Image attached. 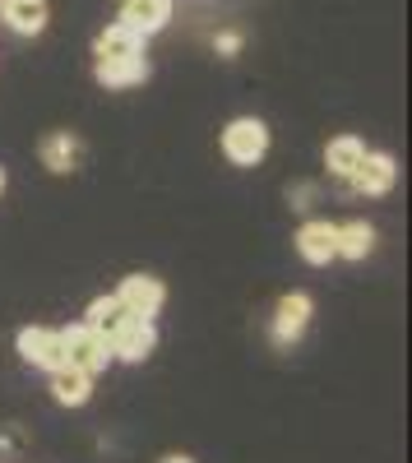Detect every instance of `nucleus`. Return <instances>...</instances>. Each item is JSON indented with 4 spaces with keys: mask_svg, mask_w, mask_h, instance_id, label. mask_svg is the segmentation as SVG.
Returning <instances> with one entry per match:
<instances>
[{
    "mask_svg": "<svg viewBox=\"0 0 412 463\" xmlns=\"http://www.w3.org/2000/svg\"><path fill=\"white\" fill-rule=\"evenodd\" d=\"M218 148L232 167H259L269 153V126L259 121V116H237V121H228V130H222Z\"/></svg>",
    "mask_w": 412,
    "mask_h": 463,
    "instance_id": "1",
    "label": "nucleus"
},
{
    "mask_svg": "<svg viewBox=\"0 0 412 463\" xmlns=\"http://www.w3.org/2000/svg\"><path fill=\"white\" fill-rule=\"evenodd\" d=\"M107 343H111V362H144L158 347V329L144 316H121L117 329L107 334Z\"/></svg>",
    "mask_w": 412,
    "mask_h": 463,
    "instance_id": "2",
    "label": "nucleus"
},
{
    "mask_svg": "<svg viewBox=\"0 0 412 463\" xmlns=\"http://www.w3.org/2000/svg\"><path fill=\"white\" fill-rule=\"evenodd\" d=\"M61 338H65V357H70L74 366H84L89 375H98V371L111 366V343H107V334L89 329L84 320H80V325H65Z\"/></svg>",
    "mask_w": 412,
    "mask_h": 463,
    "instance_id": "3",
    "label": "nucleus"
},
{
    "mask_svg": "<svg viewBox=\"0 0 412 463\" xmlns=\"http://www.w3.org/2000/svg\"><path fill=\"white\" fill-rule=\"evenodd\" d=\"M19 357H23L28 366H37V371H56V366L70 362V357H65L61 329H42V325L19 329Z\"/></svg>",
    "mask_w": 412,
    "mask_h": 463,
    "instance_id": "4",
    "label": "nucleus"
},
{
    "mask_svg": "<svg viewBox=\"0 0 412 463\" xmlns=\"http://www.w3.org/2000/svg\"><path fill=\"white\" fill-rule=\"evenodd\" d=\"M311 316H315V301H311L306 292H287V297H278V306H274V325H269L274 343H278V347H292L296 338L306 334Z\"/></svg>",
    "mask_w": 412,
    "mask_h": 463,
    "instance_id": "5",
    "label": "nucleus"
},
{
    "mask_svg": "<svg viewBox=\"0 0 412 463\" xmlns=\"http://www.w3.org/2000/svg\"><path fill=\"white\" fill-rule=\"evenodd\" d=\"M117 301L126 306L130 316L154 320V316L163 311V306H167V288H163V279H154V274H130V279H121Z\"/></svg>",
    "mask_w": 412,
    "mask_h": 463,
    "instance_id": "6",
    "label": "nucleus"
},
{
    "mask_svg": "<svg viewBox=\"0 0 412 463\" xmlns=\"http://www.w3.org/2000/svg\"><path fill=\"white\" fill-rule=\"evenodd\" d=\"M93 80L111 93H121V89H135L148 80V61L144 52H130V56H98L93 61Z\"/></svg>",
    "mask_w": 412,
    "mask_h": 463,
    "instance_id": "7",
    "label": "nucleus"
},
{
    "mask_svg": "<svg viewBox=\"0 0 412 463\" xmlns=\"http://www.w3.org/2000/svg\"><path fill=\"white\" fill-rule=\"evenodd\" d=\"M394 181H398V163L389 158V153H366L348 185L357 190V195L380 200V195H389V190H394Z\"/></svg>",
    "mask_w": 412,
    "mask_h": 463,
    "instance_id": "8",
    "label": "nucleus"
},
{
    "mask_svg": "<svg viewBox=\"0 0 412 463\" xmlns=\"http://www.w3.org/2000/svg\"><path fill=\"white\" fill-rule=\"evenodd\" d=\"M37 158H42L47 172L70 176V172H80V163H84V144H80V135H70V130H52V135H42V144H37Z\"/></svg>",
    "mask_w": 412,
    "mask_h": 463,
    "instance_id": "9",
    "label": "nucleus"
},
{
    "mask_svg": "<svg viewBox=\"0 0 412 463\" xmlns=\"http://www.w3.org/2000/svg\"><path fill=\"white\" fill-rule=\"evenodd\" d=\"M52 399H56L61 408H84V403L93 399V375H89L84 366H74V362L56 366V371H52Z\"/></svg>",
    "mask_w": 412,
    "mask_h": 463,
    "instance_id": "10",
    "label": "nucleus"
},
{
    "mask_svg": "<svg viewBox=\"0 0 412 463\" xmlns=\"http://www.w3.org/2000/svg\"><path fill=\"white\" fill-rule=\"evenodd\" d=\"M0 19H5V28L19 33V37H37L52 19V5L47 0H0Z\"/></svg>",
    "mask_w": 412,
    "mask_h": 463,
    "instance_id": "11",
    "label": "nucleus"
},
{
    "mask_svg": "<svg viewBox=\"0 0 412 463\" xmlns=\"http://www.w3.org/2000/svg\"><path fill=\"white\" fill-rule=\"evenodd\" d=\"M296 255H302L306 264H329V260H339L333 255V222L329 218H311L296 227Z\"/></svg>",
    "mask_w": 412,
    "mask_h": 463,
    "instance_id": "12",
    "label": "nucleus"
},
{
    "mask_svg": "<svg viewBox=\"0 0 412 463\" xmlns=\"http://www.w3.org/2000/svg\"><path fill=\"white\" fill-rule=\"evenodd\" d=\"M376 250V227L366 218H352V222H333V255L343 260H366Z\"/></svg>",
    "mask_w": 412,
    "mask_h": 463,
    "instance_id": "13",
    "label": "nucleus"
},
{
    "mask_svg": "<svg viewBox=\"0 0 412 463\" xmlns=\"http://www.w3.org/2000/svg\"><path fill=\"white\" fill-rule=\"evenodd\" d=\"M361 158H366V144L357 135H339V139L324 144V167H329L333 181H352V172H357Z\"/></svg>",
    "mask_w": 412,
    "mask_h": 463,
    "instance_id": "14",
    "label": "nucleus"
},
{
    "mask_svg": "<svg viewBox=\"0 0 412 463\" xmlns=\"http://www.w3.org/2000/svg\"><path fill=\"white\" fill-rule=\"evenodd\" d=\"M121 19L148 37V33L167 28V19H172V0H121Z\"/></svg>",
    "mask_w": 412,
    "mask_h": 463,
    "instance_id": "15",
    "label": "nucleus"
},
{
    "mask_svg": "<svg viewBox=\"0 0 412 463\" xmlns=\"http://www.w3.org/2000/svg\"><path fill=\"white\" fill-rule=\"evenodd\" d=\"M130 52H144V33L130 28L126 19L107 24V28L98 33V43H93V56H130Z\"/></svg>",
    "mask_w": 412,
    "mask_h": 463,
    "instance_id": "16",
    "label": "nucleus"
},
{
    "mask_svg": "<svg viewBox=\"0 0 412 463\" xmlns=\"http://www.w3.org/2000/svg\"><path fill=\"white\" fill-rule=\"evenodd\" d=\"M121 316H130V311H126V306L117 301V292H111V297H93V301H89L84 325H89V329H98V334H111Z\"/></svg>",
    "mask_w": 412,
    "mask_h": 463,
    "instance_id": "17",
    "label": "nucleus"
},
{
    "mask_svg": "<svg viewBox=\"0 0 412 463\" xmlns=\"http://www.w3.org/2000/svg\"><path fill=\"white\" fill-rule=\"evenodd\" d=\"M213 47H218L222 56H237V52H241V37H237V33H218Z\"/></svg>",
    "mask_w": 412,
    "mask_h": 463,
    "instance_id": "18",
    "label": "nucleus"
},
{
    "mask_svg": "<svg viewBox=\"0 0 412 463\" xmlns=\"http://www.w3.org/2000/svg\"><path fill=\"white\" fill-rule=\"evenodd\" d=\"M158 463H195L191 454H167V458H158Z\"/></svg>",
    "mask_w": 412,
    "mask_h": 463,
    "instance_id": "19",
    "label": "nucleus"
},
{
    "mask_svg": "<svg viewBox=\"0 0 412 463\" xmlns=\"http://www.w3.org/2000/svg\"><path fill=\"white\" fill-rule=\"evenodd\" d=\"M0 195H5V167H0Z\"/></svg>",
    "mask_w": 412,
    "mask_h": 463,
    "instance_id": "20",
    "label": "nucleus"
}]
</instances>
